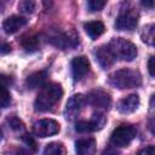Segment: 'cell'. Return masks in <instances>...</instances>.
<instances>
[{
	"label": "cell",
	"instance_id": "6da1fadb",
	"mask_svg": "<svg viewBox=\"0 0 155 155\" xmlns=\"http://www.w3.org/2000/svg\"><path fill=\"white\" fill-rule=\"evenodd\" d=\"M62 96H63V90L59 84L52 82V84L45 85L41 88V91L39 92V94L34 102L35 110L47 111V110L52 109L61 101Z\"/></svg>",
	"mask_w": 155,
	"mask_h": 155
},
{
	"label": "cell",
	"instance_id": "7a4b0ae2",
	"mask_svg": "<svg viewBox=\"0 0 155 155\" xmlns=\"http://www.w3.org/2000/svg\"><path fill=\"white\" fill-rule=\"evenodd\" d=\"M108 82L119 90L134 88L142 84V76L137 70L124 68L111 73L109 75Z\"/></svg>",
	"mask_w": 155,
	"mask_h": 155
},
{
	"label": "cell",
	"instance_id": "3957f363",
	"mask_svg": "<svg viewBox=\"0 0 155 155\" xmlns=\"http://www.w3.org/2000/svg\"><path fill=\"white\" fill-rule=\"evenodd\" d=\"M109 50L113 52L114 57L121 61L131 62L137 56V47L131 41L124 38H114L108 44Z\"/></svg>",
	"mask_w": 155,
	"mask_h": 155
},
{
	"label": "cell",
	"instance_id": "277c9868",
	"mask_svg": "<svg viewBox=\"0 0 155 155\" xmlns=\"http://www.w3.org/2000/svg\"><path fill=\"white\" fill-rule=\"evenodd\" d=\"M137 131L132 125H120L110 134V143L114 147L124 148L127 147L136 137Z\"/></svg>",
	"mask_w": 155,
	"mask_h": 155
},
{
	"label": "cell",
	"instance_id": "5b68a950",
	"mask_svg": "<svg viewBox=\"0 0 155 155\" xmlns=\"http://www.w3.org/2000/svg\"><path fill=\"white\" fill-rule=\"evenodd\" d=\"M138 12L133 7L122 8L116 17L115 28L117 30H133L138 24Z\"/></svg>",
	"mask_w": 155,
	"mask_h": 155
},
{
	"label": "cell",
	"instance_id": "8992f818",
	"mask_svg": "<svg viewBox=\"0 0 155 155\" xmlns=\"http://www.w3.org/2000/svg\"><path fill=\"white\" fill-rule=\"evenodd\" d=\"M33 130L38 137L46 138V137L57 134L61 127H59V124L53 119H41L34 124Z\"/></svg>",
	"mask_w": 155,
	"mask_h": 155
},
{
	"label": "cell",
	"instance_id": "52a82bcc",
	"mask_svg": "<svg viewBox=\"0 0 155 155\" xmlns=\"http://www.w3.org/2000/svg\"><path fill=\"white\" fill-rule=\"evenodd\" d=\"M87 102V98L84 96V94H74L71 96L68 102H67V105H65V110H64V114H65V117L71 120L74 119L81 110L82 108L85 107Z\"/></svg>",
	"mask_w": 155,
	"mask_h": 155
},
{
	"label": "cell",
	"instance_id": "ba28073f",
	"mask_svg": "<svg viewBox=\"0 0 155 155\" xmlns=\"http://www.w3.org/2000/svg\"><path fill=\"white\" fill-rule=\"evenodd\" d=\"M104 124H105V117L103 116V114L98 113V114H94L91 117V120H88V121L82 120V121L76 122L75 130L78 132H80V133H87V132L101 130Z\"/></svg>",
	"mask_w": 155,
	"mask_h": 155
},
{
	"label": "cell",
	"instance_id": "9c48e42d",
	"mask_svg": "<svg viewBox=\"0 0 155 155\" xmlns=\"http://www.w3.org/2000/svg\"><path fill=\"white\" fill-rule=\"evenodd\" d=\"M87 102H88L92 107H94V108H97V109H103V110H105V109H109V107H110V104H111V98H110V96H109L107 92H104L103 90H93V91H91V92L88 93V96H87Z\"/></svg>",
	"mask_w": 155,
	"mask_h": 155
},
{
	"label": "cell",
	"instance_id": "30bf717a",
	"mask_svg": "<svg viewBox=\"0 0 155 155\" xmlns=\"http://www.w3.org/2000/svg\"><path fill=\"white\" fill-rule=\"evenodd\" d=\"M88 71H90V62L86 57L80 56V57H75L71 61V74L75 81L84 79Z\"/></svg>",
	"mask_w": 155,
	"mask_h": 155
},
{
	"label": "cell",
	"instance_id": "8fae6325",
	"mask_svg": "<svg viewBox=\"0 0 155 155\" xmlns=\"http://www.w3.org/2000/svg\"><path fill=\"white\" fill-rule=\"evenodd\" d=\"M138 105H139V97L138 94L133 93V94H128L127 97L120 99L116 108L121 114H131L137 110Z\"/></svg>",
	"mask_w": 155,
	"mask_h": 155
},
{
	"label": "cell",
	"instance_id": "7c38bea8",
	"mask_svg": "<svg viewBox=\"0 0 155 155\" xmlns=\"http://www.w3.org/2000/svg\"><path fill=\"white\" fill-rule=\"evenodd\" d=\"M27 19L22 16H10L2 23V29L6 34H15L27 24Z\"/></svg>",
	"mask_w": 155,
	"mask_h": 155
},
{
	"label": "cell",
	"instance_id": "4fadbf2b",
	"mask_svg": "<svg viewBox=\"0 0 155 155\" xmlns=\"http://www.w3.org/2000/svg\"><path fill=\"white\" fill-rule=\"evenodd\" d=\"M96 59L102 69H108L115 63V57L108 46H101L96 51Z\"/></svg>",
	"mask_w": 155,
	"mask_h": 155
},
{
	"label": "cell",
	"instance_id": "5bb4252c",
	"mask_svg": "<svg viewBox=\"0 0 155 155\" xmlns=\"http://www.w3.org/2000/svg\"><path fill=\"white\" fill-rule=\"evenodd\" d=\"M76 155H94L96 153V140L93 138H81L75 143Z\"/></svg>",
	"mask_w": 155,
	"mask_h": 155
},
{
	"label": "cell",
	"instance_id": "9a60e30c",
	"mask_svg": "<svg viewBox=\"0 0 155 155\" xmlns=\"http://www.w3.org/2000/svg\"><path fill=\"white\" fill-rule=\"evenodd\" d=\"M46 78H47V73L44 71V70H40V71H35L33 74H30L27 80H25V85L30 90H34V88H38V87H44L45 86V81H46Z\"/></svg>",
	"mask_w": 155,
	"mask_h": 155
},
{
	"label": "cell",
	"instance_id": "2e32d148",
	"mask_svg": "<svg viewBox=\"0 0 155 155\" xmlns=\"http://www.w3.org/2000/svg\"><path fill=\"white\" fill-rule=\"evenodd\" d=\"M84 29L86 31V34L92 39V40H96L97 38H99L104 30H105V27L104 24L101 22V21H92V22H87L84 24Z\"/></svg>",
	"mask_w": 155,
	"mask_h": 155
},
{
	"label": "cell",
	"instance_id": "e0dca14e",
	"mask_svg": "<svg viewBox=\"0 0 155 155\" xmlns=\"http://www.w3.org/2000/svg\"><path fill=\"white\" fill-rule=\"evenodd\" d=\"M140 39L147 45L155 47V23H150L143 27L140 31Z\"/></svg>",
	"mask_w": 155,
	"mask_h": 155
},
{
	"label": "cell",
	"instance_id": "ac0fdd59",
	"mask_svg": "<svg viewBox=\"0 0 155 155\" xmlns=\"http://www.w3.org/2000/svg\"><path fill=\"white\" fill-rule=\"evenodd\" d=\"M21 45L27 52H35L39 48V39L33 35L24 36L21 41Z\"/></svg>",
	"mask_w": 155,
	"mask_h": 155
},
{
	"label": "cell",
	"instance_id": "d6986e66",
	"mask_svg": "<svg viewBox=\"0 0 155 155\" xmlns=\"http://www.w3.org/2000/svg\"><path fill=\"white\" fill-rule=\"evenodd\" d=\"M44 155H65V148L59 142H52L46 145Z\"/></svg>",
	"mask_w": 155,
	"mask_h": 155
},
{
	"label": "cell",
	"instance_id": "ffe728a7",
	"mask_svg": "<svg viewBox=\"0 0 155 155\" xmlns=\"http://www.w3.org/2000/svg\"><path fill=\"white\" fill-rule=\"evenodd\" d=\"M7 124L10 125V127L13 130V131H23L24 130V124L17 117V116H11V117H8L7 120Z\"/></svg>",
	"mask_w": 155,
	"mask_h": 155
},
{
	"label": "cell",
	"instance_id": "44dd1931",
	"mask_svg": "<svg viewBox=\"0 0 155 155\" xmlns=\"http://www.w3.org/2000/svg\"><path fill=\"white\" fill-rule=\"evenodd\" d=\"M18 8L23 13H33V11L35 10V2L34 1H29V0L21 1L19 5H18Z\"/></svg>",
	"mask_w": 155,
	"mask_h": 155
},
{
	"label": "cell",
	"instance_id": "7402d4cb",
	"mask_svg": "<svg viewBox=\"0 0 155 155\" xmlns=\"http://www.w3.org/2000/svg\"><path fill=\"white\" fill-rule=\"evenodd\" d=\"M105 1H101V0H90L87 1V8L91 12H96V11H101L104 6H105Z\"/></svg>",
	"mask_w": 155,
	"mask_h": 155
},
{
	"label": "cell",
	"instance_id": "603a6c76",
	"mask_svg": "<svg viewBox=\"0 0 155 155\" xmlns=\"http://www.w3.org/2000/svg\"><path fill=\"white\" fill-rule=\"evenodd\" d=\"M11 103V94L7 91L6 86H1V108H7Z\"/></svg>",
	"mask_w": 155,
	"mask_h": 155
},
{
	"label": "cell",
	"instance_id": "cb8c5ba5",
	"mask_svg": "<svg viewBox=\"0 0 155 155\" xmlns=\"http://www.w3.org/2000/svg\"><path fill=\"white\" fill-rule=\"evenodd\" d=\"M137 155H155V147L154 145L145 147V148L140 149Z\"/></svg>",
	"mask_w": 155,
	"mask_h": 155
},
{
	"label": "cell",
	"instance_id": "d4e9b609",
	"mask_svg": "<svg viewBox=\"0 0 155 155\" xmlns=\"http://www.w3.org/2000/svg\"><path fill=\"white\" fill-rule=\"evenodd\" d=\"M148 71L151 76H155V56H151L148 61Z\"/></svg>",
	"mask_w": 155,
	"mask_h": 155
},
{
	"label": "cell",
	"instance_id": "484cf974",
	"mask_svg": "<svg viewBox=\"0 0 155 155\" xmlns=\"http://www.w3.org/2000/svg\"><path fill=\"white\" fill-rule=\"evenodd\" d=\"M23 140H24L27 144H29V145L31 147V149H33V150H35V149H36V147H35V145H36V144H35V140L30 137V134H24Z\"/></svg>",
	"mask_w": 155,
	"mask_h": 155
},
{
	"label": "cell",
	"instance_id": "4316f807",
	"mask_svg": "<svg viewBox=\"0 0 155 155\" xmlns=\"http://www.w3.org/2000/svg\"><path fill=\"white\" fill-rule=\"evenodd\" d=\"M148 128L155 136V116H153V117L149 119V121H148Z\"/></svg>",
	"mask_w": 155,
	"mask_h": 155
},
{
	"label": "cell",
	"instance_id": "83f0119b",
	"mask_svg": "<svg viewBox=\"0 0 155 155\" xmlns=\"http://www.w3.org/2000/svg\"><path fill=\"white\" fill-rule=\"evenodd\" d=\"M10 50H11V47H10V45L8 44H2V46H1V53L2 54H5V53H7V52H10Z\"/></svg>",
	"mask_w": 155,
	"mask_h": 155
},
{
	"label": "cell",
	"instance_id": "f1b7e54d",
	"mask_svg": "<svg viewBox=\"0 0 155 155\" xmlns=\"http://www.w3.org/2000/svg\"><path fill=\"white\" fill-rule=\"evenodd\" d=\"M142 5L145 6V7H153V6H155V1H147V0L144 1L143 0L142 1Z\"/></svg>",
	"mask_w": 155,
	"mask_h": 155
},
{
	"label": "cell",
	"instance_id": "f546056e",
	"mask_svg": "<svg viewBox=\"0 0 155 155\" xmlns=\"http://www.w3.org/2000/svg\"><path fill=\"white\" fill-rule=\"evenodd\" d=\"M13 155H30L28 151H25L24 149H18V150H16L15 151V154Z\"/></svg>",
	"mask_w": 155,
	"mask_h": 155
},
{
	"label": "cell",
	"instance_id": "4dcf8cb0",
	"mask_svg": "<svg viewBox=\"0 0 155 155\" xmlns=\"http://www.w3.org/2000/svg\"><path fill=\"white\" fill-rule=\"evenodd\" d=\"M150 109L151 110H155V94L154 96H151V98H150Z\"/></svg>",
	"mask_w": 155,
	"mask_h": 155
}]
</instances>
